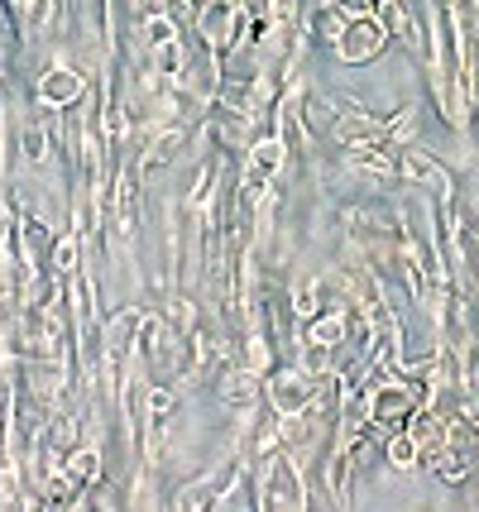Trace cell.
<instances>
[{
  "label": "cell",
  "instance_id": "obj_1",
  "mask_svg": "<svg viewBox=\"0 0 479 512\" xmlns=\"http://www.w3.org/2000/svg\"><path fill=\"white\" fill-rule=\"evenodd\" d=\"M269 398H274L278 417H297L307 407V398H312V388H307V379H297V374H283V379H274Z\"/></svg>",
  "mask_w": 479,
  "mask_h": 512
},
{
  "label": "cell",
  "instance_id": "obj_4",
  "mask_svg": "<svg viewBox=\"0 0 479 512\" xmlns=\"http://www.w3.org/2000/svg\"><path fill=\"white\" fill-rule=\"evenodd\" d=\"M221 398L226 402H254L259 398V369H245V374H226V383H221Z\"/></svg>",
  "mask_w": 479,
  "mask_h": 512
},
{
  "label": "cell",
  "instance_id": "obj_10",
  "mask_svg": "<svg viewBox=\"0 0 479 512\" xmlns=\"http://www.w3.org/2000/svg\"><path fill=\"white\" fill-rule=\"evenodd\" d=\"M24 154L34 158V163L44 158V130H24Z\"/></svg>",
  "mask_w": 479,
  "mask_h": 512
},
{
  "label": "cell",
  "instance_id": "obj_3",
  "mask_svg": "<svg viewBox=\"0 0 479 512\" xmlns=\"http://www.w3.org/2000/svg\"><path fill=\"white\" fill-rule=\"evenodd\" d=\"M39 91H44L48 106H72V101L82 96V77L58 67V72H48V77H44V87H39Z\"/></svg>",
  "mask_w": 479,
  "mask_h": 512
},
{
  "label": "cell",
  "instance_id": "obj_12",
  "mask_svg": "<svg viewBox=\"0 0 479 512\" xmlns=\"http://www.w3.org/2000/svg\"><path fill=\"white\" fill-rule=\"evenodd\" d=\"M72 264H77V249L68 240V245H58V268H72Z\"/></svg>",
  "mask_w": 479,
  "mask_h": 512
},
{
  "label": "cell",
  "instance_id": "obj_2",
  "mask_svg": "<svg viewBox=\"0 0 479 512\" xmlns=\"http://www.w3.org/2000/svg\"><path fill=\"white\" fill-rule=\"evenodd\" d=\"M379 48V29L369 20H360V24H350L341 34V58H350V63H360V58H369Z\"/></svg>",
  "mask_w": 479,
  "mask_h": 512
},
{
  "label": "cell",
  "instance_id": "obj_6",
  "mask_svg": "<svg viewBox=\"0 0 479 512\" xmlns=\"http://www.w3.org/2000/svg\"><path fill=\"white\" fill-rule=\"evenodd\" d=\"M230 20H235V15H230V5H221V0H216V5L206 10V39H211V44H226V39H230Z\"/></svg>",
  "mask_w": 479,
  "mask_h": 512
},
{
  "label": "cell",
  "instance_id": "obj_5",
  "mask_svg": "<svg viewBox=\"0 0 479 512\" xmlns=\"http://www.w3.org/2000/svg\"><path fill=\"white\" fill-rule=\"evenodd\" d=\"M278 158H283V144H278V139H269V144H259V149H254L250 182H264V178H269V173L278 168Z\"/></svg>",
  "mask_w": 479,
  "mask_h": 512
},
{
  "label": "cell",
  "instance_id": "obj_9",
  "mask_svg": "<svg viewBox=\"0 0 479 512\" xmlns=\"http://www.w3.org/2000/svg\"><path fill=\"white\" fill-rule=\"evenodd\" d=\"M96 465H101V460H96V450H82V455L72 460V469H68V474H82V479H96Z\"/></svg>",
  "mask_w": 479,
  "mask_h": 512
},
{
  "label": "cell",
  "instance_id": "obj_14",
  "mask_svg": "<svg viewBox=\"0 0 479 512\" xmlns=\"http://www.w3.org/2000/svg\"><path fill=\"white\" fill-rule=\"evenodd\" d=\"M393 460H398V465H408V460H412V446H408V441H393Z\"/></svg>",
  "mask_w": 479,
  "mask_h": 512
},
{
  "label": "cell",
  "instance_id": "obj_8",
  "mask_svg": "<svg viewBox=\"0 0 479 512\" xmlns=\"http://www.w3.org/2000/svg\"><path fill=\"white\" fill-rule=\"evenodd\" d=\"M312 335H317L321 345H331V340H341V335H345L341 316H321V326H317V331H312Z\"/></svg>",
  "mask_w": 479,
  "mask_h": 512
},
{
  "label": "cell",
  "instance_id": "obj_7",
  "mask_svg": "<svg viewBox=\"0 0 479 512\" xmlns=\"http://www.w3.org/2000/svg\"><path fill=\"white\" fill-rule=\"evenodd\" d=\"M178 149H183V130H168V134L159 139V149L149 154V163H144V168H163V163L178 154Z\"/></svg>",
  "mask_w": 479,
  "mask_h": 512
},
{
  "label": "cell",
  "instance_id": "obj_11",
  "mask_svg": "<svg viewBox=\"0 0 479 512\" xmlns=\"http://www.w3.org/2000/svg\"><path fill=\"white\" fill-rule=\"evenodd\" d=\"M293 307H297L302 316H312V283H302V288L293 292Z\"/></svg>",
  "mask_w": 479,
  "mask_h": 512
},
{
  "label": "cell",
  "instance_id": "obj_13",
  "mask_svg": "<svg viewBox=\"0 0 479 512\" xmlns=\"http://www.w3.org/2000/svg\"><path fill=\"white\" fill-rule=\"evenodd\" d=\"M149 34H154V44H168V39H173V29H168L163 20H154V29H149Z\"/></svg>",
  "mask_w": 479,
  "mask_h": 512
}]
</instances>
